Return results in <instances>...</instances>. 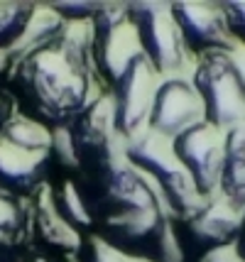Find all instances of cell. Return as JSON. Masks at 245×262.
Instances as JSON below:
<instances>
[{
  "mask_svg": "<svg viewBox=\"0 0 245 262\" xmlns=\"http://www.w3.org/2000/svg\"><path fill=\"white\" fill-rule=\"evenodd\" d=\"M91 37L69 27L49 45L17 59L10 81L27 111L25 115L57 130L69 127L91 103Z\"/></svg>",
  "mask_w": 245,
  "mask_h": 262,
  "instance_id": "obj_1",
  "label": "cell"
},
{
  "mask_svg": "<svg viewBox=\"0 0 245 262\" xmlns=\"http://www.w3.org/2000/svg\"><path fill=\"white\" fill-rule=\"evenodd\" d=\"M52 167V130L27 115H15L0 135V191L35 196Z\"/></svg>",
  "mask_w": 245,
  "mask_h": 262,
  "instance_id": "obj_2",
  "label": "cell"
},
{
  "mask_svg": "<svg viewBox=\"0 0 245 262\" xmlns=\"http://www.w3.org/2000/svg\"><path fill=\"white\" fill-rule=\"evenodd\" d=\"M123 155L132 169H138L154 189H160V199L164 201L167 211L176 216V221L196 213L209 201L198 194L189 174L176 162L172 142L142 130L140 135L125 142Z\"/></svg>",
  "mask_w": 245,
  "mask_h": 262,
  "instance_id": "obj_3",
  "label": "cell"
},
{
  "mask_svg": "<svg viewBox=\"0 0 245 262\" xmlns=\"http://www.w3.org/2000/svg\"><path fill=\"white\" fill-rule=\"evenodd\" d=\"M191 86L204 103L206 123L218 130L245 125V74L231 52H211L198 57Z\"/></svg>",
  "mask_w": 245,
  "mask_h": 262,
  "instance_id": "obj_4",
  "label": "cell"
},
{
  "mask_svg": "<svg viewBox=\"0 0 245 262\" xmlns=\"http://www.w3.org/2000/svg\"><path fill=\"white\" fill-rule=\"evenodd\" d=\"M140 59H145L138 42V30L128 12V3L108 5L91 20V61L94 71L108 86H116Z\"/></svg>",
  "mask_w": 245,
  "mask_h": 262,
  "instance_id": "obj_5",
  "label": "cell"
},
{
  "mask_svg": "<svg viewBox=\"0 0 245 262\" xmlns=\"http://www.w3.org/2000/svg\"><path fill=\"white\" fill-rule=\"evenodd\" d=\"M71 142L79 160V177H88L118 162V133L113 127L110 96H98L81 111V115L69 125ZM74 179V182H76Z\"/></svg>",
  "mask_w": 245,
  "mask_h": 262,
  "instance_id": "obj_6",
  "label": "cell"
},
{
  "mask_svg": "<svg viewBox=\"0 0 245 262\" xmlns=\"http://www.w3.org/2000/svg\"><path fill=\"white\" fill-rule=\"evenodd\" d=\"M138 42L154 74L172 76L184 64V45L167 3H128Z\"/></svg>",
  "mask_w": 245,
  "mask_h": 262,
  "instance_id": "obj_7",
  "label": "cell"
},
{
  "mask_svg": "<svg viewBox=\"0 0 245 262\" xmlns=\"http://www.w3.org/2000/svg\"><path fill=\"white\" fill-rule=\"evenodd\" d=\"M223 142H226V135L206 120L172 140V152L176 162L189 174L191 184L204 199H211L213 191L218 189L223 167Z\"/></svg>",
  "mask_w": 245,
  "mask_h": 262,
  "instance_id": "obj_8",
  "label": "cell"
},
{
  "mask_svg": "<svg viewBox=\"0 0 245 262\" xmlns=\"http://www.w3.org/2000/svg\"><path fill=\"white\" fill-rule=\"evenodd\" d=\"M204 103L198 98L191 81L184 79H164L157 83L152 96V108L147 115V133L172 142L182 133L204 123Z\"/></svg>",
  "mask_w": 245,
  "mask_h": 262,
  "instance_id": "obj_9",
  "label": "cell"
},
{
  "mask_svg": "<svg viewBox=\"0 0 245 262\" xmlns=\"http://www.w3.org/2000/svg\"><path fill=\"white\" fill-rule=\"evenodd\" d=\"M240 228V213H235L226 201L209 199L196 213L179 221V233L174 230L182 257L194 255V260L209 255L226 245H235Z\"/></svg>",
  "mask_w": 245,
  "mask_h": 262,
  "instance_id": "obj_10",
  "label": "cell"
},
{
  "mask_svg": "<svg viewBox=\"0 0 245 262\" xmlns=\"http://www.w3.org/2000/svg\"><path fill=\"white\" fill-rule=\"evenodd\" d=\"M157 89V74L147 59H140L116 86H110L113 127L120 140H132L147 127V115L152 108V96Z\"/></svg>",
  "mask_w": 245,
  "mask_h": 262,
  "instance_id": "obj_11",
  "label": "cell"
},
{
  "mask_svg": "<svg viewBox=\"0 0 245 262\" xmlns=\"http://www.w3.org/2000/svg\"><path fill=\"white\" fill-rule=\"evenodd\" d=\"M184 49L198 57L211 52H233V37L226 27L223 8L216 3H174L169 5Z\"/></svg>",
  "mask_w": 245,
  "mask_h": 262,
  "instance_id": "obj_12",
  "label": "cell"
},
{
  "mask_svg": "<svg viewBox=\"0 0 245 262\" xmlns=\"http://www.w3.org/2000/svg\"><path fill=\"white\" fill-rule=\"evenodd\" d=\"M32 238L44 250L59 255V260H74L81 250L83 238L71 230L61 218L57 216L54 206L49 201V191L42 189L37 204L32 206Z\"/></svg>",
  "mask_w": 245,
  "mask_h": 262,
  "instance_id": "obj_13",
  "label": "cell"
},
{
  "mask_svg": "<svg viewBox=\"0 0 245 262\" xmlns=\"http://www.w3.org/2000/svg\"><path fill=\"white\" fill-rule=\"evenodd\" d=\"M32 240V208L0 191V262H20Z\"/></svg>",
  "mask_w": 245,
  "mask_h": 262,
  "instance_id": "obj_14",
  "label": "cell"
},
{
  "mask_svg": "<svg viewBox=\"0 0 245 262\" xmlns=\"http://www.w3.org/2000/svg\"><path fill=\"white\" fill-rule=\"evenodd\" d=\"M218 189H221V201H226L235 213H243L245 211V125L226 130Z\"/></svg>",
  "mask_w": 245,
  "mask_h": 262,
  "instance_id": "obj_15",
  "label": "cell"
},
{
  "mask_svg": "<svg viewBox=\"0 0 245 262\" xmlns=\"http://www.w3.org/2000/svg\"><path fill=\"white\" fill-rule=\"evenodd\" d=\"M47 191H49V201L54 206L57 216L61 218L71 230H76L79 235H94V218L88 213L86 201H83L79 186L74 184V179L59 177Z\"/></svg>",
  "mask_w": 245,
  "mask_h": 262,
  "instance_id": "obj_16",
  "label": "cell"
},
{
  "mask_svg": "<svg viewBox=\"0 0 245 262\" xmlns=\"http://www.w3.org/2000/svg\"><path fill=\"white\" fill-rule=\"evenodd\" d=\"M74 260L76 262H138L132 257H128V255H123V252H118L116 248H110L108 243H103L96 235H86L83 238L81 250H79V255Z\"/></svg>",
  "mask_w": 245,
  "mask_h": 262,
  "instance_id": "obj_17",
  "label": "cell"
},
{
  "mask_svg": "<svg viewBox=\"0 0 245 262\" xmlns=\"http://www.w3.org/2000/svg\"><path fill=\"white\" fill-rule=\"evenodd\" d=\"M47 8L52 12H57L66 25H71V23L94 20L96 12L103 8V3H49Z\"/></svg>",
  "mask_w": 245,
  "mask_h": 262,
  "instance_id": "obj_18",
  "label": "cell"
},
{
  "mask_svg": "<svg viewBox=\"0 0 245 262\" xmlns=\"http://www.w3.org/2000/svg\"><path fill=\"white\" fill-rule=\"evenodd\" d=\"M221 8L231 37L245 45V3H223Z\"/></svg>",
  "mask_w": 245,
  "mask_h": 262,
  "instance_id": "obj_19",
  "label": "cell"
},
{
  "mask_svg": "<svg viewBox=\"0 0 245 262\" xmlns=\"http://www.w3.org/2000/svg\"><path fill=\"white\" fill-rule=\"evenodd\" d=\"M194 262H245V255L238 250V245H226L218 250H211L209 255H204Z\"/></svg>",
  "mask_w": 245,
  "mask_h": 262,
  "instance_id": "obj_20",
  "label": "cell"
},
{
  "mask_svg": "<svg viewBox=\"0 0 245 262\" xmlns=\"http://www.w3.org/2000/svg\"><path fill=\"white\" fill-rule=\"evenodd\" d=\"M12 118H15V113H12V101L0 91V135L5 133V127H8V123H10Z\"/></svg>",
  "mask_w": 245,
  "mask_h": 262,
  "instance_id": "obj_21",
  "label": "cell"
},
{
  "mask_svg": "<svg viewBox=\"0 0 245 262\" xmlns=\"http://www.w3.org/2000/svg\"><path fill=\"white\" fill-rule=\"evenodd\" d=\"M235 245H238V250L245 255V211L240 213V228H238V240H235Z\"/></svg>",
  "mask_w": 245,
  "mask_h": 262,
  "instance_id": "obj_22",
  "label": "cell"
},
{
  "mask_svg": "<svg viewBox=\"0 0 245 262\" xmlns=\"http://www.w3.org/2000/svg\"><path fill=\"white\" fill-rule=\"evenodd\" d=\"M59 262H76V260H59Z\"/></svg>",
  "mask_w": 245,
  "mask_h": 262,
  "instance_id": "obj_23",
  "label": "cell"
}]
</instances>
